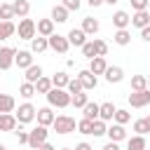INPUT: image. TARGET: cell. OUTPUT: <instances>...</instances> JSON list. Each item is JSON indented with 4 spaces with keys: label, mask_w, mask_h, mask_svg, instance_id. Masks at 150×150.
<instances>
[{
    "label": "cell",
    "mask_w": 150,
    "mask_h": 150,
    "mask_svg": "<svg viewBox=\"0 0 150 150\" xmlns=\"http://www.w3.org/2000/svg\"><path fill=\"white\" fill-rule=\"evenodd\" d=\"M47 101H49V105H56V108H68L70 105V94L66 91V89H59V87H52L47 94Z\"/></svg>",
    "instance_id": "cell-1"
},
{
    "label": "cell",
    "mask_w": 150,
    "mask_h": 150,
    "mask_svg": "<svg viewBox=\"0 0 150 150\" xmlns=\"http://www.w3.org/2000/svg\"><path fill=\"white\" fill-rule=\"evenodd\" d=\"M52 127H54L56 134H70V131H75L77 124H75V120H73L70 115H59V117H54Z\"/></svg>",
    "instance_id": "cell-2"
},
{
    "label": "cell",
    "mask_w": 150,
    "mask_h": 150,
    "mask_svg": "<svg viewBox=\"0 0 150 150\" xmlns=\"http://www.w3.org/2000/svg\"><path fill=\"white\" fill-rule=\"evenodd\" d=\"M35 112H38V110H35V105L26 101V103H21V105H19V110H16V115H14V117H16V122H19V124H28V122H33V120H35Z\"/></svg>",
    "instance_id": "cell-3"
},
{
    "label": "cell",
    "mask_w": 150,
    "mask_h": 150,
    "mask_svg": "<svg viewBox=\"0 0 150 150\" xmlns=\"http://www.w3.org/2000/svg\"><path fill=\"white\" fill-rule=\"evenodd\" d=\"M47 134H49V131H47V127L38 124L33 131H28V145H30L33 150H38V148H40V145L47 141Z\"/></svg>",
    "instance_id": "cell-4"
},
{
    "label": "cell",
    "mask_w": 150,
    "mask_h": 150,
    "mask_svg": "<svg viewBox=\"0 0 150 150\" xmlns=\"http://www.w3.org/2000/svg\"><path fill=\"white\" fill-rule=\"evenodd\" d=\"M16 30H19V40H33V38L38 35L35 21H33V19H26V16L19 21V28H16Z\"/></svg>",
    "instance_id": "cell-5"
},
{
    "label": "cell",
    "mask_w": 150,
    "mask_h": 150,
    "mask_svg": "<svg viewBox=\"0 0 150 150\" xmlns=\"http://www.w3.org/2000/svg\"><path fill=\"white\" fill-rule=\"evenodd\" d=\"M47 42H49V47H52L54 52H59V54H66L68 47H70L68 38H63V35H59V33H52V35L47 38Z\"/></svg>",
    "instance_id": "cell-6"
},
{
    "label": "cell",
    "mask_w": 150,
    "mask_h": 150,
    "mask_svg": "<svg viewBox=\"0 0 150 150\" xmlns=\"http://www.w3.org/2000/svg\"><path fill=\"white\" fill-rule=\"evenodd\" d=\"M129 103H131V108H145V105L150 103V89L131 91V94H129Z\"/></svg>",
    "instance_id": "cell-7"
},
{
    "label": "cell",
    "mask_w": 150,
    "mask_h": 150,
    "mask_svg": "<svg viewBox=\"0 0 150 150\" xmlns=\"http://www.w3.org/2000/svg\"><path fill=\"white\" fill-rule=\"evenodd\" d=\"M14 54H16V49H12V47H0V70H9V68H12Z\"/></svg>",
    "instance_id": "cell-8"
},
{
    "label": "cell",
    "mask_w": 150,
    "mask_h": 150,
    "mask_svg": "<svg viewBox=\"0 0 150 150\" xmlns=\"http://www.w3.org/2000/svg\"><path fill=\"white\" fill-rule=\"evenodd\" d=\"M77 80L82 82V89H84V91H89V89L96 87V75H94L89 68H87V70H80V73H77Z\"/></svg>",
    "instance_id": "cell-9"
},
{
    "label": "cell",
    "mask_w": 150,
    "mask_h": 150,
    "mask_svg": "<svg viewBox=\"0 0 150 150\" xmlns=\"http://www.w3.org/2000/svg\"><path fill=\"white\" fill-rule=\"evenodd\" d=\"M14 63L19 66V68H28V66H33V52H28V49H21V52H16L14 54Z\"/></svg>",
    "instance_id": "cell-10"
},
{
    "label": "cell",
    "mask_w": 150,
    "mask_h": 150,
    "mask_svg": "<svg viewBox=\"0 0 150 150\" xmlns=\"http://www.w3.org/2000/svg\"><path fill=\"white\" fill-rule=\"evenodd\" d=\"M103 75H105V80H108L110 84H117V82H122V80H124V70H122L120 66H108Z\"/></svg>",
    "instance_id": "cell-11"
},
{
    "label": "cell",
    "mask_w": 150,
    "mask_h": 150,
    "mask_svg": "<svg viewBox=\"0 0 150 150\" xmlns=\"http://www.w3.org/2000/svg\"><path fill=\"white\" fill-rule=\"evenodd\" d=\"M105 134H108V138L110 141H115V143H120V141H124L127 138V131H124V124H112V127H108L105 129Z\"/></svg>",
    "instance_id": "cell-12"
},
{
    "label": "cell",
    "mask_w": 150,
    "mask_h": 150,
    "mask_svg": "<svg viewBox=\"0 0 150 150\" xmlns=\"http://www.w3.org/2000/svg\"><path fill=\"white\" fill-rule=\"evenodd\" d=\"M35 30H38V35L49 38V35L54 33V21H52V19H40V21L35 23Z\"/></svg>",
    "instance_id": "cell-13"
},
{
    "label": "cell",
    "mask_w": 150,
    "mask_h": 150,
    "mask_svg": "<svg viewBox=\"0 0 150 150\" xmlns=\"http://www.w3.org/2000/svg\"><path fill=\"white\" fill-rule=\"evenodd\" d=\"M68 42L75 45V47H82V45L87 42V33H84L82 28H70V33H68Z\"/></svg>",
    "instance_id": "cell-14"
},
{
    "label": "cell",
    "mask_w": 150,
    "mask_h": 150,
    "mask_svg": "<svg viewBox=\"0 0 150 150\" xmlns=\"http://www.w3.org/2000/svg\"><path fill=\"white\" fill-rule=\"evenodd\" d=\"M16 117L9 112H0V131H14L16 129Z\"/></svg>",
    "instance_id": "cell-15"
},
{
    "label": "cell",
    "mask_w": 150,
    "mask_h": 150,
    "mask_svg": "<svg viewBox=\"0 0 150 150\" xmlns=\"http://www.w3.org/2000/svg\"><path fill=\"white\" fill-rule=\"evenodd\" d=\"M12 9H14V16L23 19V16H28V12H30V2H28V0H14V2H12Z\"/></svg>",
    "instance_id": "cell-16"
},
{
    "label": "cell",
    "mask_w": 150,
    "mask_h": 150,
    "mask_svg": "<svg viewBox=\"0 0 150 150\" xmlns=\"http://www.w3.org/2000/svg\"><path fill=\"white\" fill-rule=\"evenodd\" d=\"M105 68H108V63H105L103 56H94V59H89V70H91L94 75H103Z\"/></svg>",
    "instance_id": "cell-17"
},
{
    "label": "cell",
    "mask_w": 150,
    "mask_h": 150,
    "mask_svg": "<svg viewBox=\"0 0 150 150\" xmlns=\"http://www.w3.org/2000/svg\"><path fill=\"white\" fill-rule=\"evenodd\" d=\"M112 23H115L117 30H120V28H127V26L131 23V16H129L127 12H122V9H117V12L112 14Z\"/></svg>",
    "instance_id": "cell-18"
},
{
    "label": "cell",
    "mask_w": 150,
    "mask_h": 150,
    "mask_svg": "<svg viewBox=\"0 0 150 150\" xmlns=\"http://www.w3.org/2000/svg\"><path fill=\"white\" fill-rule=\"evenodd\" d=\"M148 23H150V14H148V9L134 12V16H131V26H136V28H143V26H148Z\"/></svg>",
    "instance_id": "cell-19"
},
{
    "label": "cell",
    "mask_w": 150,
    "mask_h": 150,
    "mask_svg": "<svg viewBox=\"0 0 150 150\" xmlns=\"http://www.w3.org/2000/svg\"><path fill=\"white\" fill-rule=\"evenodd\" d=\"M115 105L108 101V103H98V120H103V122H108V120H112V115H115Z\"/></svg>",
    "instance_id": "cell-20"
},
{
    "label": "cell",
    "mask_w": 150,
    "mask_h": 150,
    "mask_svg": "<svg viewBox=\"0 0 150 150\" xmlns=\"http://www.w3.org/2000/svg\"><path fill=\"white\" fill-rule=\"evenodd\" d=\"M35 117H38V124H42V127H49V124L54 122V112H52V108H40V110L35 112Z\"/></svg>",
    "instance_id": "cell-21"
},
{
    "label": "cell",
    "mask_w": 150,
    "mask_h": 150,
    "mask_svg": "<svg viewBox=\"0 0 150 150\" xmlns=\"http://www.w3.org/2000/svg\"><path fill=\"white\" fill-rule=\"evenodd\" d=\"M45 49H49V42H47V38H42V35H35V38L30 40V52H33V54H40V52H45Z\"/></svg>",
    "instance_id": "cell-22"
},
{
    "label": "cell",
    "mask_w": 150,
    "mask_h": 150,
    "mask_svg": "<svg viewBox=\"0 0 150 150\" xmlns=\"http://www.w3.org/2000/svg\"><path fill=\"white\" fill-rule=\"evenodd\" d=\"M52 21L66 23V21H68V9H66L63 5H54V9H52Z\"/></svg>",
    "instance_id": "cell-23"
},
{
    "label": "cell",
    "mask_w": 150,
    "mask_h": 150,
    "mask_svg": "<svg viewBox=\"0 0 150 150\" xmlns=\"http://www.w3.org/2000/svg\"><path fill=\"white\" fill-rule=\"evenodd\" d=\"M98 28H101V26H98V21H96V19H91V16H84V19H82V30H84L87 35L98 33Z\"/></svg>",
    "instance_id": "cell-24"
},
{
    "label": "cell",
    "mask_w": 150,
    "mask_h": 150,
    "mask_svg": "<svg viewBox=\"0 0 150 150\" xmlns=\"http://www.w3.org/2000/svg\"><path fill=\"white\" fill-rule=\"evenodd\" d=\"M112 40H115V45H120V47H127V45L131 42V33H129L127 28H120V30L112 35Z\"/></svg>",
    "instance_id": "cell-25"
},
{
    "label": "cell",
    "mask_w": 150,
    "mask_h": 150,
    "mask_svg": "<svg viewBox=\"0 0 150 150\" xmlns=\"http://www.w3.org/2000/svg\"><path fill=\"white\" fill-rule=\"evenodd\" d=\"M14 105H16L14 96H9V94H0V112H12Z\"/></svg>",
    "instance_id": "cell-26"
},
{
    "label": "cell",
    "mask_w": 150,
    "mask_h": 150,
    "mask_svg": "<svg viewBox=\"0 0 150 150\" xmlns=\"http://www.w3.org/2000/svg\"><path fill=\"white\" fill-rule=\"evenodd\" d=\"M40 77H42V68H40V66H35V63H33V66H28V68H26V82H33V84H35Z\"/></svg>",
    "instance_id": "cell-27"
},
{
    "label": "cell",
    "mask_w": 150,
    "mask_h": 150,
    "mask_svg": "<svg viewBox=\"0 0 150 150\" xmlns=\"http://www.w3.org/2000/svg\"><path fill=\"white\" fill-rule=\"evenodd\" d=\"M68 80H70L68 73H63V70H61V73H54V77H52V87L66 89V87H68Z\"/></svg>",
    "instance_id": "cell-28"
},
{
    "label": "cell",
    "mask_w": 150,
    "mask_h": 150,
    "mask_svg": "<svg viewBox=\"0 0 150 150\" xmlns=\"http://www.w3.org/2000/svg\"><path fill=\"white\" fill-rule=\"evenodd\" d=\"M127 150H145V138L143 136H131L129 141H127Z\"/></svg>",
    "instance_id": "cell-29"
},
{
    "label": "cell",
    "mask_w": 150,
    "mask_h": 150,
    "mask_svg": "<svg viewBox=\"0 0 150 150\" xmlns=\"http://www.w3.org/2000/svg\"><path fill=\"white\" fill-rule=\"evenodd\" d=\"M14 33H16V28H14V23H12V21H0V40L12 38Z\"/></svg>",
    "instance_id": "cell-30"
},
{
    "label": "cell",
    "mask_w": 150,
    "mask_h": 150,
    "mask_svg": "<svg viewBox=\"0 0 150 150\" xmlns=\"http://www.w3.org/2000/svg\"><path fill=\"white\" fill-rule=\"evenodd\" d=\"M141 89H148V77L145 75H134L131 77V91H141Z\"/></svg>",
    "instance_id": "cell-31"
},
{
    "label": "cell",
    "mask_w": 150,
    "mask_h": 150,
    "mask_svg": "<svg viewBox=\"0 0 150 150\" xmlns=\"http://www.w3.org/2000/svg\"><path fill=\"white\" fill-rule=\"evenodd\" d=\"M82 110H84V117H87V120H98V103L87 101V105H84Z\"/></svg>",
    "instance_id": "cell-32"
},
{
    "label": "cell",
    "mask_w": 150,
    "mask_h": 150,
    "mask_svg": "<svg viewBox=\"0 0 150 150\" xmlns=\"http://www.w3.org/2000/svg\"><path fill=\"white\" fill-rule=\"evenodd\" d=\"M49 89H52V80L49 77H40L35 82V94H47Z\"/></svg>",
    "instance_id": "cell-33"
},
{
    "label": "cell",
    "mask_w": 150,
    "mask_h": 150,
    "mask_svg": "<svg viewBox=\"0 0 150 150\" xmlns=\"http://www.w3.org/2000/svg\"><path fill=\"white\" fill-rule=\"evenodd\" d=\"M87 101H89V98H87V94H84V91H77V94H73V96H70V103H73L75 108H84V105H87Z\"/></svg>",
    "instance_id": "cell-34"
},
{
    "label": "cell",
    "mask_w": 150,
    "mask_h": 150,
    "mask_svg": "<svg viewBox=\"0 0 150 150\" xmlns=\"http://www.w3.org/2000/svg\"><path fill=\"white\" fill-rule=\"evenodd\" d=\"M19 94H21L23 98H30V96H35V84H33V82H23V84L19 87Z\"/></svg>",
    "instance_id": "cell-35"
},
{
    "label": "cell",
    "mask_w": 150,
    "mask_h": 150,
    "mask_svg": "<svg viewBox=\"0 0 150 150\" xmlns=\"http://www.w3.org/2000/svg\"><path fill=\"white\" fill-rule=\"evenodd\" d=\"M105 129H108V127H105L103 120H94V122H91V136H103Z\"/></svg>",
    "instance_id": "cell-36"
},
{
    "label": "cell",
    "mask_w": 150,
    "mask_h": 150,
    "mask_svg": "<svg viewBox=\"0 0 150 150\" xmlns=\"http://www.w3.org/2000/svg\"><path fill=\"white\" fill-rule=\"evenodd\" d=\"M14 19V9H12V5H0V21H12Z\"/></svg>",
    "instance_id": "cell-37"
},
{
    "label": "cell",
    "mask_w": 150,
    "mask_h": 150,
    "mask_svg": "<svg viewBox=\"0 0 150 150\" xmlns=\"http://www.w3.org/2000/svg\"><path fill=\"white\" fill-rule=\"evenodd\" d=\"M80 49H82V56H87V59H94V56H96V47H94V42H84Z\"/></svg>",
    "instance_id": "cell-38"
},
{
    "label": "cell",
    "mask_w": 150,
    "mask_h": 150,
    "mask_svg": "<svg viewBox=\"0 0 150 150\" xmlns=\"http://www.w3.org/2000/svg\"><path fill=\"white\" fill-rule=\"evenodd\" d=\"M112 120H115L117 124H127V122L131 120V115H129L127 110H115V115H112Z\"/></svg>",
    "instance_id": "cell-39"
},
{
    "label": "cell",
    "mask_w": 150,
    "mask_h": 150,
    "mask_svg": "<svg viewBox=\"0 0 150 150\" xmlns=\"http://www.w3.org/2000/svg\"><path fill=\"white\" fill-rule=\"evenodd\" d=\"M91 122H94V120H87V117H84V120H80V122H77V131H80V134H89V136H91Z\"/></svg>",
    "instance_id": "cell-40"
},
{
    "label": "cell",
    "mask_w": 150,
    "mask_h": 150,
    "mask_svg": "<svg viewBox=\"0 0 150 150\" xmlns=\"http://www.w3.org/2000/svg\"><path fill=\"white\" fill-rule=\"evenodd\" d=\"M91 42H94V47H96V56H105V54H108V45H105L103 40L96 38V40H91Z\"/></svg>",
    "instance_id": "cell-41"
},
{
    "label": "cell",
    "mask_w": 150,
    "mask_h": 150,
    "mask_svg": "<svg viewBox=\"0 0 150 150\" xmlns=\"http://www.w3.org/2000/svg\"><path fill=\"white\" fill-rule=\"evenodd\" d=\"M77 91H84V89H82V82H80L77 77H75V80H68V94L73 96V94H77Z\"/></svg>",
    "instance_id": "cell-42"
},
{
    "label": "cell",
    "mask_w": 150,
    "mask_h": 150,
    "mask_svg": "<svg viewBox=\"0 0 150 150\" xmlns=\"http://www.w3.org/2000/svg\"><path fill=\"white\" fill-rule=\"evenodd\" d=\"M134 131H136L138 136H145V134H148V124H145V120H136V122H134Z\"/></svg>",
    "instance_id": "cell-43"
},
{
    "label": "cell",
    "mask_w": 150,
    "mask_h": 150,
    "mask_svg": "<svg viewBox=\"0 0 150 150\" xmlns=\"http://www.w3.org/2000/svg\"><path fill=\"white\" fill-rule=\"evenodd\" d=\"M131 2V7H134V12H141V9H148V5H150V0H129Z\"/></svg>",
    "instance_id": "cell-44"
},
{
    "label": "cell",
    "mask_w": 150,
    "mask_h": 150,
    "mask_svg": "<svg viewBox=\"0 0 150 150\" xmlns=\"http://www.w3.org/2000/svg\"><path fill=\"white\" fill-rule=\"evenodd\" d=\"M61 5H63V7H66V9H68V12H77V9H80V5H82V2H80V0H63V2H61Z\"/></svg>",
    "instance_id": "cell-45"
},
{
    "label": "cell",
    "mask_w": 150,
    "mask_h": 150,
    "mask_svg": "<svg viewBox=\"0 0 150 150\" xmlns=\"http://www.w3.org/2000/svg\"><path fill=\"white\" fill-rule=\"evenodd\" d=\"M14 134H16V141H19L21 145H28V131H23L21 124H19V131H14Z\"/></svg>",
    "instance_id": "cell-46"
},
{
    "label": "cell",
    "mask_w": 150,
    "mask_h": 150,
    "mask_svg": "<svg viewBox=\"0 0 150 150\" xmlns=\"http://www.w3.org/2000/svg\"><path fill=\"white\" fill-rule=\"evenodd\" d=\"M141 38H143V40H145V42H150V23H148V26H143V28H141Z\"/></svg>",
    "instance_id": "cell-47"
},
{
    "label": "cell",
    "mask_w": 150,
    "mask_h": 150,
    "mask_svg": "<svg viewBox=\"0 0 150 150\" xmlns=\"http://www.w3.org/2000/svg\"><path fill=\"white\" fill-rule=\"evenodd\" d=\"M73 150H94V148H91L89 143H77V145H75Z\"/></svg>",
    "instance_id": "cell-48"
},
{
    "label": "cell",
    "mask_w": 150,
    "mask_h": 150,
    "mask_svg": "<svg viewBox=\"0 0 150 150\" xmlns=\"http://www.w3.org/2000/svg\"><path fill=\"white\" fill-rule=\"evenodd\" d=\"M103 150H120V145H117L115 141H110V143H105V145H103Z\"/></svg>",
    "instance_id": "cell-49"
},
{
    "label": "cell",
    "mask_w": 150,
    "mask_h": 150,
    "mask_svg": "<svg viewBox=\"0 0 150 150\" xmlns=\"http://www.w3.org/2000/svg\"><path fill=\"white\" fill-rule=\"evenodd\" d=\"M38 150H56V148H54V145H49V143H47V141H45V143H42V145H40V148H38Z\"/></svg>",
    "instance_id": "cell-50"
},
{
    "label": "cell",
    "mask_w": 150,
    "mask_h": 150,
    "mask_svg": "<svg viewBox=\"0 0 150 150\" xmlns=\"http://www.w3.org/2000/svg\"><path fill=\"white\" fill-rule=\"evenodd\" d=\"M89 2V7H98V5H103V0H87Z\"/></svg>",
    "instance_id": "cell-51"
},
{
    "label": "cell",
    "mask_w": 150,
    "mask_h": 150,
    "mask_svg": "<svg viewBox=\"0 0 150 150\" xmlns=\"http://www.w3.org/2000/svg\"><path fill=\"white\" fill-rule=\"evenodd\" d=\"M143 120H145V124H148V131H150V115H148V117H143Z\"/></svg>",
    "instance_id": "cell-52"
},
{
    "label": "cell",
    "mask_w": 150,
    "mask_h": 150,
    "mask_svg": "<svg viewBox=\"0 0 150 150\" xmlns=\"http://www.w3.org/2000/svg\"><path fill=\"white\" fill-rule=\"evenodd\" d=\"M103 2H108V5H115V2H120V0H103Z\"/></svg>",
    "instance_id": "cell-53"
},
{
    "label": "cell",
    "mask_w": 150,
    "mask_h": 150,
    "mask_svg": "<svg viewBox=\"0 0 150 150\" xmlns=\"http://www.w3.org/2000/svg\"><path fill=\"white\" fill-rule=\"evenodd\" d=\"M0 150H7V145H2V143H0Z\"/></svg>",
    "instance_id": "cell-54"
},
{
    "label": "cell",
    "mask_w": 150,
    "mask_h": 150,
    "mask_svg": "<svg viewBox=\"0 0 150 150\" xmlns=\"http://www.w3.org/2000/svg\"><path fill=\"white\" fill-rule=\"evenodd\" d=\"M148 89H150V75H148Z\"/></svg>",
    "instance_id": "cell-55"
},
{
    "label": "cell",
    "mask_w": 150,
    "mask_h": 150,
    "mask_svg": "<svg viewBox=\"0 0 150 150\" xmlns=\"http://www.w3.org/2000/svg\"><path fill=\"white\" fill-rule=\"evenodd\" d=\"M61 150H73V148H61Z\"/></svg>",
    "instance_id": "cell-56"
},
{
    "label": "cell",
    "mask_w": 150,
    "mask_h": 150,
    "mask_svg": "<svg viewBox=\"0 0 150 150\" xmlns=\"http://www.w3.org/2000/svg\"><path fill=\"white\" fill-rule=\"evenodd\" d=\"M148 14H150V5H148Z\"/></svg>",
    "instance_id": "cell-57"
},
{
    "label": "cell",
    "mask_w": 150,
    "mask_h": 150,
    "mask_svg": "<svg viewBox=\"0 0 150 150\" xmlns=\"http://www.w3.org/2000/svg\"><path fill=\"white\" fill-rule=\"evenodd\" d=\"M0 5H2V2H0Z\"/></svg>",
    "instance_id": "cell-58"
}]
</instances>
